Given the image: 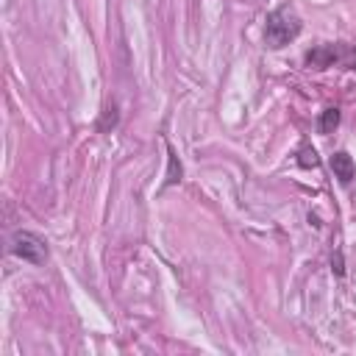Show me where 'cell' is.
<instances>
[{
  "instance_id": "1",
  "label": "cell",
  "mask_w": 356,
  "mask_h": 356,
  "mask_svg": "<svg viewBox=\"0 0 356 356\" xmlns=\"http://www.w3.org/2000/svg\"><path fill=\"white\" fill-rule=\"evenodd\" d=\"M300 28H303V22L295 14V8L292 6H278L275 11L267 14V22H264V44L273 47V50H278V47L289 44L292 39H298Z\"/></svg>"
},
{
  "instance_id": "2",
  "label": "cell",
  "mask_w": 356,
  "mask_h": 356,
  "mask_svg": "<svg viewBox=\"0 0 356 356\" xmlns=\"http://www.w3.org/2000/svg\"><path fill=\"white\" fill-rule=\"evenodd\" d=\"M303 64L309 67V70H328V67H348V70H353L356 67V50L350 47V44H345V42H325V44H317V47H312L306 56H303Z\"/></svg>"
},
{
  "instance_id": "3",
  "label": "cell",
  "mask_w": 356,
  "mask_h": 356,
  "mask_svg": "<svg viewBox=\"0 0 356 356\" xmlns=\"http://www.w3.org/2000/svg\"><path fill=\"white\" fill-rule=\"evenodd\" d=\"M11 253L28 264H44L47 261V242L33 231H14L11 236Z\"/></svg>"
},
{
  "instance_id": "4",
  "label": "cell",
  "mask_w": 356,
  "mask_h": 356,
  "mask_svg": "<svg viewBox=\"0 0 356 356\" xmlns=\"http://www.w3.org/2000/svg\"><path fill=\"white\" fill-rule=\"evenodd\" d=\"M328 164H331L334 178H337L342 186H348V184L356 178V164H353V159H350L345 150H337V153L328 159Z\"/></svg>"
},
{
  "instance_id": "5",
  "label": "cell",
  "mask_w": 356,
  "mask_h": 356,
  "mask_svg": "<svg viewBox=\"0 0 356 356\" xmlns=\"http://www.w3.org/2000/svg\"><path fill=\"white\" fill-rule=\"evenodd\" d=\"M181 161H178V156H175V150L167 145V175H164V186H175L178 181H181Z\"/></svg>"
},
{
  "instance_id": "6",
  "label": "cell",
  "mask_w": 356,
  "mask_h": 356,
  "mask_svg": "<svg viewBox=\"0 0 356 356\" xmlns=\"http://www.w3.org/2000/svg\"><path fill=\"white\" fill-rule=\"evenodd\" d=\"M339 125V108H325L317 117V131L320 134H334V128Z\"/></svg>"
},
{
  "instance_id": "7",
  "label": "cell",
  "mask_w": 356,
  "mask_h": 356,
  "mask_svg": "<svg viewBox=\"0 0 356 356\" xmlns=\"http://www.w3.org/2000/svg\"><path fill=\"white\" fill-rule=\"evenodd\" d=\"M298 164H300V167H317V164H320V156H317V150H314L309 142H303V145L298 147Z\"/></svg>"
},
{
  "instance_id": "8",
  "label": "cell",
  "mask_w": 356,
  "mask_h": 356,
  "mask_svg": "<svg viewBox=\"0 0 356 356\" xmlns=\"http://www.w3.org/2000/svg\"><path fill=\"white\" fill-rule=\"evenodd\" d=\"M108 125H111V128H114V125H117V108H114V106H111V108H108V111H106V120H103V122H100V131H106V128H108Z\"/></svg>"
},
{
  "instance_id": "9",
  "label": "cell",
  "mask_w": 356,
  "mask_h": 356,
  "mask_svg": "<svg viewBox=\"0 0 356 356\" xmlns=\"http://www.w3.org/2000/svg\"><path fill=\"white\" fill-rule=\"evenodd\" d=\"M331 264H334V273H337V275L345 273V267H342V256H339V253H337V259H331Z\"/></svg>"
}]
</instances>
